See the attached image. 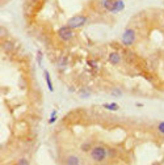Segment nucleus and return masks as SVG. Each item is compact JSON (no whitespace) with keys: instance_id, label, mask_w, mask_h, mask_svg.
Instances as JSON below:
<instances>
[{"instance_id":"ddd939ff","label":"nucleus","mask_w":164,"mask_h":165,"mask_svg":"<svg viewBox=\"0 0 164 165\" xmlns=\"http://www.w3.org/2000/svg\"><path fill=\"white\" fill-rule=\"evenodd\" d=\"M157 131H159L160 134H163V135H164V121H163V122H160V123L157 124Z\"/></svg>"},{"instance_id":"9d476101","label":"nucleus","mask_w":164,"mask_h":165,"mask_svg":"<svg viewBox=\"0 0 164 165\" xmlns=\"http://www.w3.org/2000/svg\"><path fill=\"white\" fill-rule=\"evenodd\" d=\"M112 94H113V96H117V97H122V91H121V89L114 88L113 91H112Z\"/></svg>"},{"instance_id":"6e6552de","label":"nucleus","mask_w":164,"mask_h":165,"mask_svg":"<svg viewBox=\"0 0 164 165\" xmlns=\"http://www.w3.org/2000/svg\"><path fill=\"white\" fill-rule=\"evenodd\" d=\"M66 164L67 165H78V164H80V160H79L78 156H68L67 159H66Z\"/></svg>"},{"instance_id":"4468645a","label":"nucleus","mask_w":164,"mask_h":165,"mask_svg":"<svg viewBox=\"0 0 164 165\" xmlns=\"http://www.w3.org/2000/svg\"><path fill=\"white\" fill-rule=\"evenodd\" d=\"M91 150V144L89 143H84L83 146H81V151L83 152H87V151H89Z\"/></svg>"},{"instance_id":"2eb2a0df","label":"nucleus","mask_w":164,"mask_h":165,"mask_svg":"<svg viewBox=\"0 0 164 165\" xmlns=\"http://www.w3.org/2000/svg\"><path fill=\"white\" fill-rule=\"evenodd\" d=\"M17 164H18V165H28L29 161L26 160V159H20V160L17 161Z\"/></svg>"},{"instance_id":"7ed1b4c3","label":"nucleus","mask_w":164,"mask_h":165,"mask_svg":"<svg viewBox=\"0 0 164 165\" xmlns=\"http://www.w3.org/2000/svg\"><path fill=\"white\" fill-rule=\"evenodd\" d=\"M87 17L83 15H76V16H72L71 18H68L67 21V25L70 26V28L72 29H79L81 28V26H84L85 24H87Z\"/></svg>"},{"instance_id":"dca6fc26","label":"nucleus","mask_w":164,"mask_h":165,"mask_svg":"<svg viewBox=\"0 0 164 165\" xmlns=\"http://www.w3.org/2000/svg\"><path fill=\"white\" fill-rule=\"evenodd\" d=\"M37 60H38V64L41 66V64H42V51H38V55H37Z\"/></svg>"},{"instance_id":"f257e3e1","label":"nucleus","mask_w":164,"mask_h":165,"mask_svg":"<svg viewBox=\"0 0 164 165\" xmlns=\"http://www.w3.org/2000/svg\"><path fill=\"white\" fill-rule=\"evenodd\" d=\"M103 7L110 13H118L125 9V3L122 0H103Z\"/></svg>"},{"instance_id":"f03ea898","label":"nucleus","mask_w":164,"mask_h":165,"mask_svg":"<svg viewBox=\"0 0 164 165\" xmlns=\"http://www.w3.org/2000/svg\"><path fill=\"white\" fill-rule=\"evenodd\" d=\"M108 156V151L106 148L103 147V146H96L91 150V159L96 163H101L106 159Z\"/></svg>"},{"instance_id":"20e7f679","label":"nucleus","mask_w":164,"mask_h":165,"mask_svg":"<svg viewBox=\"0 0 164 165\" xmlns=\"http://www.w3.org/2000/svg\"><path fill=\"white\" fill-rule=\"evenodd\" d=\"M57 34H58V37L61 38L63 42H68L70 39L74 38V29L70 28L68 25L62 26V28H59V29H58Z\"/></svg>"},{"instance_id":"1a4fd4ad","label":"nucleus","mask_w":164,"mask_h":165,"mask_svg":"<svg viewBox=\"0 0 164 165\" xmlns=\"http://www.w3.org/2000/svg\"><path fill=\"white\" fill-rule=\"evenodd\" d=\"M103 108L106 109V110H110V111H117L118 109H120V106H118L116 102H112V104H104Z\"/></svg>"},{"instance_id":"39448f33","label":"nucleus","mask_w":164,"mask_h":165,"mask_svg":"<svg viewBox=\"0 0 164 165\" xmlns=\"http://www.w3.org/2000/svg\"><path fill=\"white\" fill-rule=\"evenodd\" d=\"M135 38H137V34L133 30V29H126V30L123 32L122 34V43L123 46H126V47H129V46H131L135 42Z\"/></svg>"},{"instance_id":"423d86ee","label":"nucleus","mask_w":164,"mask_h":165,"mask_svg":"<svg viewBox=\"0 0 164 165\" xmlns=\"http://www.w3.org/2000/svg\"><path fill=\"white\" fill-rule=\"evenodd\" d=\"M108 62H109L110 64H113V66L120 64V62H121V55L118 54V52H110L109 57H108Z\"/></svg>"},{"instance_id":"f3484780","label":"nucleus","mask_w":164,"mask_h":165,"mask_svg":"<svg viewBox=\"0 0 164 165\" xmlns=\"http://www.w3.org/2000/svg\"><path fill=\"white\" fill-rule=\"evenodd\" d=\"M80 96H81V98H88L91 96V93H89V92H81Z\"/></svg>"},{"instance_id":"f8f14e48","label":"nucleus","mask_w":164,"mask_h":165,"mask_svg":"<svg viewBox=\"0 0 164 165\" xmlns=\"http://www.w3.org/2000/svg\"><path fill=\"white\" fill-rule=\"evenodd\" d=\"M87 64H89L92 68H95V70H97V68H98V63H96L95 60H87Z\"/></svg>"},{"instance_id":"9b49d317","label":"nucleus","mask_w":164,"mask_h":165,"mask_svg":"<svg viewBox=\"0 0 164 165\" xmlns=\"http://www.w3.org/2000/svg\"><path fill=\"white\" fill-rule=\"evenodd\" d=\"M57 121V111H52L51 113V117H50V119H49V123H54V122Z\"/></svg>"},{"instance_id":"0eeeda50","label":"nucleus","mask_w":164,"mask_h":165,"mask_svg":"<svg viewBox=\"0 0 164 165\" xmlns=\"http://www.w3.org/2000/svg\"><path fill=\"white\" fill-rule=\"evenodd\" d=\"M44 76H45V80H46V84H47V88L50 92H54V87H52V82H51V79H50V74H49L47 70L44 71Z\"/></svg>"}]
</instances>
